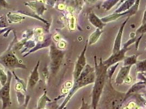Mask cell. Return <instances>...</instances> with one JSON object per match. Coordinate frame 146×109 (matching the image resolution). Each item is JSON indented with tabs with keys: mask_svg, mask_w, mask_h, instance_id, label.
<instances>
[{
	"mask_svg": "<svg viewBox=\"0 0 146 109\" xmlns=\"http://www.w3.org/2000/svg\"><path fill=\"white\" fill-rule=\"evenodd\" d=\"M50 56L52 59L51 69L53 73L55 72L60 67L61 62L64 56L62 51L59 50L53 44L50 47Z\"/></svg>",
	"mask_w": 146,
	"mask_h": 109,
	"instance_id": "8992f818",
	"label": "cell"
},
{
	"mask_svg": "<svg viewBox=\"0 0 146 109\" xmlns=\"http://www.w3.org/2000/svg\"><path fill=\"white\" fill-rule=\"evenodd\" d=\"M145 81L143 82H140L135 83V85H133V86L130 89V90L128 91V92L125 95V98L128 97V95H130L133 94V93L137 92L140 89L145 88Z\"/></svg>",
	"mask_w": 146,
	"mask_h": 109,
	"instance_id": "9a60e30c",
	"label": "cell"
},
{
	"mask_svg": "<svg viewBox=\"0 0 146 109\" xmlns=\"http://www.w3.org/2000/svg\"><path fill=\"white\" fill-rule=\"evenodd\" d=\"M7 17L8 19V21H9V22L11 23L20 22L25 18L23 16H20V15H18L17 14H13L11 13L7 14Z\"/></svg>",
	"mask_w": 146,
	"mask_h": 109,
	"instance_id": "e0dca14e",
	"label": "cell"
},
{
	"mask_svg": "<svg viewBox=\"0 0 146 109\" xmlns=\"http://www.w3.org/2000/svg\"><path fill=\"white\" fill-rule=\"evenodd\" d=\"M136 69L139 72H146V60L136 62Z\"/></svg>",
	"mask_w": 146,
	"mask_h": 109,
	"instance_id": "7402d4cb",
	"label": "cell"
},
{
	"mask_svg": "<svg viewBox=\"0 0 146 109\" xmlns=\"http://www.w3.org/2000/svg\"><path fill=\"white\" fill-rule=\"evenodd\" d=\"M13 42L14 41L9 45L7 50L0 56V64L12 71L15 69H27V66L14 54L12 49L13 46Z\"/></svg>",
	"mask_w": 146,
	"mask_h": 109,
	"instance_id": "7a4b0ae2",
	"label": "cell"
},
{
	"mask_svg": "<svg viewBox=\"0 0 146 109\" xmlns=\"http://www.w3.org/2000/svg\"><path fill=\"white\" fill-rule=\"evenodd\" d=\"M135 2L136 0H125V2L118 9L116 10L115 13H121L126 12L133 7Z\"/></svg>",
	"mask_w": 146,
	"mask_h": 109,
	"instance_id": "5bb4252c",
	"label": "cell"
},
{
	"mask_svg": "<svg viewBox=\"0 0 146 109\" xmlns=\"http://www.w3.org/2000/svg\"><path fill=\"white\" fill-rule=\"evenodd\" d=\"M102 33V31L99 28H96L95 31L93 32L92 34H91L90 38H89V44L92 45L93 44L95 43L99 39L101 34Z\"/></svg>",
	"mask_w": 146,
	"mask_h": 109,
	"instance_id": "2e32d148",
	"label": "cell"
},
{
	"mask_svg": "<svg viewBox=\"0 0 146 109\" xmlns=\"http://www.w3.org/2000/svg\"><path fill=\"white\" fill-rule=\"evenodd\" d=\"M146 24H143L136 31V34L141 33L143 34L146 33Z\"/></svg>",
	"mask_w": 146,
	"mask_h": 109,
	"instance_id": "484cf974",
	"label": "cell"
},
{
	"mask_svg": "<svg viewBox=\"0 0 146 109\" xmlns=\"http://www.w3.org/2000/svg\"><path fill=\"white\" fill-rule=\"evenodd\" d=\"M129 17H127V18L126 19L125 21H124L122 23V24L121 25V26L120 27L119 30L118 31V32L117 33V35L116 38H115V41H114V46H113V54H114V53L118 52V51L120 50V47H121L122 35H123V33L124 28L125 26L126 25V22L129 20Z\"/></svg>",
	"mask_w": 146,
	"mask_h": 109,
	"instance_id": "9c48e42d",
	"label": "cell"
},
{
	"mask_svg": "<svg viewBox=\"0 0 146 109\" xmlns=\"http://www.w3.org/2000/svg\"><path fill=\"white\" fill-rule=\"evenodd\" d=\"M5 18L3 16H2L0 18V28H5L7 26V24L6 22V21L5 20Z\"/></svg>",
	"mask_w": 146,
	"mask_h": 109,
	"instance_id": "83f0119b",
	"label": "cell"
},
{
	"mask_svg": "<svg viewBox=\"0 0 146 109\" xmlns=\"http://www.w3.org/2000/svg\"><path fill=\"white\" fill-rule=\"evenodd\" d=\"M88 41H87L85 47L84 48L83 50L82 51V52L81 53L79 57L78 58L77 61L76 62V65L74 67V70L73 72L74 81L78 79L83 69L86 66V48H87V45H88Z\"/></svg>",
	"mask_w": 146,
	"mask_h": 109,
	"instance_id": "52a82bcc",
	"label": "cell"
},
{
	"mask_svg": "<svg viewBox=\"0 0 146 109\" xmlns=\"http://www.w3.org/2000/svg\"><path fill=\"white\" fill-rule=\"evenodd\" d=\"M9 5L6 0H0V9L2 8H9Z\"/></svg>",
	"mask_w": 146,
	"mask_h": 109,
	"instance_id": "4316f807",
	"label": "cell"
},
{
	"mask_svg": "<svg viewBox=\"0 0 146 109\" xmlns=\"http://www.w3.org/2000/svg\"><path fill=\"white\" fill-rule=\"evenodd\" d=\"M124 1H125V0H121V1H120V3H121V2H124Z\"/></svg>",
	"mask_w": 146,
	"mask_h": 109,
	"instance_id": "f546056e",
	"label": "cell"
},
{
	"mask_svg": "<svg viewBox=\"0 0 146 109\" xmlns=\"http://www.w3.org/2000/svg\"><path fill=\"white\" fill-rule=\"evenodd\" d=\"M39 64H40V61L38 62L37 65L35 67V68H33V70L31 73V74L29 77L28 85L30 87H33L40 79V75L38 72Z\"/></svg>",
	"mask_w": 146,
	"mask_h": 109,
	"instance_id": "7c38bea8",
	"label": "cell"
},
{
	"mask_svg": "<svg viewBox=\"0 0 146 109\" xmlns=\"http://www.w3.org/2000/svg\"><path fill=\"white\" fill-rule=\"evenodd\" d=\"M118 65H119V63H117L116 64H114L112 66H110L109 68H107V76H108L109 79H111V77H112V75H113V74L115 72V70L116 69V68L118 67Z\"/></svg>",
	"mask_w": 146,
	"mask_h": 109,
	"instance_id": "603a6c76",
	"label": "cell"
},
{
	"mask_svg": "<svg viewBox=\"0 0 146 109\" xmlns=\"http://www.w3.org/2000/svg\"><path fill=\"white\" fill-rule=\"evenodd\" d=\"M95 71L91 72L88 75L86 76L82 77V78H78L77 80L74 81V83L73 85L72 89L70 91L68 95H67L65 100L64 101V103L61 105L59 109H62L64 108V106L66 105L67 102H68L71 98L73 96L74 93L80 89L84 86H86L88 85L93 83L95 80Z\"/></svg>",
	"mask_w": 146,
	"mask_h": 109,
	"instance_id": "277c9868",
	"label": "cell"
},
{
	"mask_svg": "<svg viewBox=\"0 0 146 109\" xmlns=\"http://www.w3.org/2000/svg\"><path fill=\"white\" fill-rule=\"evenodd\" d=\"M48 98L46 97V92H44V95H42V97H40L39 101H38V106L37 109H42L44 108V106L46 105V100H48Z\"/></svg>",
	"mask_w": 146,
	"mask_h": 109,
	"instance_id": "ffe728a7",
	"label": "cell"
},
{
	"mask_svg": "<svg viewBox=\"0 0 146 109\" xmlns=\"http://www.w3.org/2000/svg\"><path fill=\"white\" fill-rule=\"evenodd\" d=\"M129 50H130V48H123L118 52L112 54L107 60L102 62L103 64L108 68L113 64L123 60L125 58V54L126 51Z\"/></svg>",
	"mask_w": 146,
	"mask_h": 109,
	"instance_id": "ba28073f",
	"label": "cell"
},
{
	"mask_svg": "<svg viewBox=\"0 0 146 109\" xmlns=\"http://www.w3.org/2000/svg\"><path fill=\"white\" fill-rule=\"evenodd\" d=\"M80 109H90V106L84 102V98L82 99V104Z\"/></svg>",
	"mask_w": 146,
	"mask_h": 109,
	"instance_id": "f1b7e54d",
	"label": "cell"
},
{
	"mask_svg": "<svg viewBox=\"0 0 146 109\" xmlns=\"http://www.w3.org/2000/svg\"><path fill=\"white\" fill-rule=\"evenodd\" d=\"M131 67L132 66H128L121 67L115 79V83L117 85H121L125 82L128 77Z\"/></svg>",
	"mask_w": 146,
	"mask_h": 109,
	"instance_id": "30bf717a",
	"label": "cell"
},
{
	"mask_svg": "<svg viewBox=\"0 0 146 109\" xmlns=\"http://www.w3.org/2000/svg\"><path fill=\"white\" fill-rule=\"evenodd\" d=\"M95 77L94 85L92 92V109H96L100 97L105 86V80L107 76V68L102 63V59L100 60V63L96 61V56H95Z\"/></svg>",
	"mask_w": 146,
	"mask_h": 109,
	"instance_id": "6da1fadb",
	"label": "cell"
},
{
	"mask_svg": "<svg viewBox=\"0 0 146 109\" xmlns=\"http://www.w3.org/2000/svg\"><path fill=\"white\" fill-rule=\"evenodd\" d=\"M89 20L93 26L100 30H102L106 25L94 13L90 14Z\"/></svg>",
	"mask_w": 146,
	"mask_h": 109,
	"instance_id": "4fadbf2b",
	"label": "cell"
},
{
	"mask_svg": "<svg viewBox=\"0 0 146 109\" xmlns=\"http://www.w3.org/2000/svg\"><path fill=\"white\" fill-rule=\"evenodd\" d=\"M17 12H18V13H20L22 14H24V15H27V16H32V17H33V18H36V19H39L40 20L42 21L43 22H44L45 23H46V21L44 20L43 19H42V18H40V16H39V15H37L36 14H35L33 13H29V12H24V11H18Z\"/></svg>",
	"mask_w": 146,
	"mask_h": 109,
	"instance_id": "cb8c5ba5",
	"label": "cell"
},
{
	"mask_svg": "<svg viewBox=\"0 0 146 109\" xmlns=\"http://www.w3.org/2000/svg\"><path fill=\"white\" fill-rule=\"evenodd\" d=\"M136 62H137V56L134 54L124 59L123 66H133V64H135Z\"/></svg>",
	"mask_w": 146,
	"mask_h": 109,
	"instance_id": "ac0fdd59",
	"label": "cell"
},
{
	"mask_svg": "<svg viewBox=\"0 0 146 109\" xmlns=\"http://www.w3.org/2000/svg\"><path fill=\"white\" fill-rule=\"evenodd\" d=\"M108 94L106 95L105 102L108 109H119L123 101L125 98V95L115 91L109 82Z\"/></svg>",
	"mask_w": 146,
	"mask_h": 109,
	"instance_id": "3957f363",
	"label": "cell"
},
{
	"mask_svg": "<svg viewBox=\"0 0 146 109\" xmlns=\"http://www.w3.org/2000/svg\"><path fill=\"white\" fill-rule=\"evenodd\" d=\"M7 74L8 76L7 82L0 89V100L2 103V109H7L11 105L10 91L12 74L9 70L7 72Z\"/></svg>",
	"mask_w": 146,
	"mask_h": 109,
	"instance_id": "5b68a950",
	"label": "cell"
},
{
	"mask_svg": "<svg viewBox=\"0 0 146 109\" xmlns=\"http://www.w3.org/2000/svg\"><path fill=\"white\" fill-rule=\"evenodd\" d=\"M119 1V0H107L102 5V7L107 11L110 10Z\"/></svg>",
	"mask_w": 146,
	"mask_h": 109,
	"instance_id": "d6986e66",
	"label": "cell"
},
{
	"mask_svg": "<svg viewBox=\"0 0 146 109\" xmlns=\"http://www.w3.org/2000/svg\"><path fill=\"white\" fill-rule=\"evenodd\" d=\"M25 6H27L32 9L35 11L38 15H42L43 12L46 10V8L40 1L28 2L24 3Z\"/></svg>",
	"mask_w": 146,
	"mask_h": 109,
	"instance_id": "8fae6325",
	"label": "cell"
},
{
	"mask_svg": "<svg viewBox=\"0 0 146 109\" xmlns=\"http://www.w3.org/2000/svg\"><path fill=\"white\" fill-rule=\"evenodd\" d=\"M7 79V74L6 73L5 71L3 69L0 68V83L1 86H3L6 83Z\"/></svg>",
	"mask_w": 146,
	"mask_h": 109,
	"instance_id": "44dd1931",
	"label": "cell"
},
{
	"mask_svg": "<svg viewBox=\"0 0 146 109\" xmlns=\"http://www.w3.org/2000/svg\"><path fill=\"white\" fill-rule=\"evenodd\" d=\"M17 93V98H18L19 104L20 105H23L25 103L24 102L25 96L23 93H21V92H20V91H18Z\"/></svg>",
	"mask_w": 146,
	"mask_h": 109,
	"instance_id": "d4e9b609",
	"label": "cell"
}]
</instances>
